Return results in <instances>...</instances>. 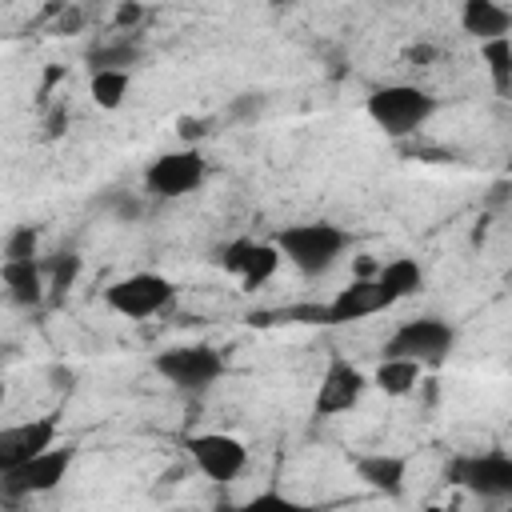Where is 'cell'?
I'll return each mask as SVG.
<instances>
[{
	"mask_svg": "<svg viewBox=\"0 0 512 512\" xmlns=\"http://www.w3.org/2000/svg\"><path fill=\"white\" fill-rule=\"evenodd\" d=\"M368 116L384 136H412L436 116V96L416 88V84H384L368 96Z\"/></svg>",
	"mask_w": 512,
	"mask_h": 512,
	"instance_id": "1",
	"label": "cell"
},
{
	"mask_svg": "<svg viewBox=\"0 0 512 512\" xmlns=\"http://www.w3.org/2000/svg\"><path fill=\"white\" fill-rule=\"evenodd\" d=\"M276 244L288 256L292 268H300L304 276H320L348 248V232L336 228V224H328V220H312V224H288L276 236Z\"/></svg>",
	"mask_w": 512,
	"mask_h": 512,
	"instance_id": "2",
	"label": "cell"
},
{
	"mask_svg": "<svg viewBox=\"0 0 512 512\" xmlns=\"http://www.w3.org/2000/svg\"><path fill=\"white\" fill-rule=\"evenodd\" d=\"M456 348V328L448 320H436V316H420V320H404L388 344H384V356H408V360H420L424 368H440Z\"/></svg>",
	"mask_w": 512,
	"mask_h": 512,
	"instance_id": "3",
	"label": "cell"
},
{
	"mask_svg": "<svg viewBox=\"0 0 512 512\" xmlns=\"http://www.w3.org/2000/svg\"><path fill=\"white\" fill-rule=\"evenodd\" d=\"M72 456H76L72 444H52L48 452H40V456H32V460H24V464H16V468H4V472H0V492H4V500H24V496L52 492V488L68 476Z\"/></svg>",
	"mask_w": 512,
	"mask_h": 512,
	"instance_id": "4",
	"label": "cell"
},
{
	"mask_svg": "<svg viewBox=\"0 0 512 512\" xmlns=\"http://www.w3.org/2000/svg\"><path fill=\"white\" fill-rule=\"evenodd\" d=\"M204 152L196 144L188 148H176V152H164L156 156L148 168H144V188L148 196H160V200H176V196H188L204 184Z\"/></svg>",
	"mask_w": 512,
	"mask_h": 512,
	"instance_id": "5",
	"label": "cell"
},
{
	"mask_svg": "<svg viewBox=\"0 0 512 512\" xmlns=\"http://www.w3.org/2000/svg\"><path fill=\"white\" fill-rule=\"evenodd\" d=\"M156 372L180 392H204L208 384L220 380L224 356L208 344H180V348H168L156 356Z\"/></svg>",
	"mask_w": 512,
	"mask_h": 512,
	"instance_id": "6",
	"label": "cell"
},
{
	"mask_svg": "<svg viewBox=\"0 0 512 512\" xmlns=\"http://www.w3.org/2000/svg\"><path fill=\"white\" fill-rule=\"evenodd\" d=\"M172 296H176V288H172V280L160 276V272H132V276L116 280V284L104 292L108 308L120 312V316H128V320H148V316L164 312V308L172 304Z\"/></svg>",
	"mask_w": 512,
	"mask_h": 512,
	"instance_id": "7",
	"label": "cell"
},
{
	"mask_svg": "<svg viewBox=\"0 0 512 512\" xmlns=\"http://www.w3.org/2000/svg\"><path fill=\"white\" fill-rule=\"evenodd\" d=\"M448 476L484 500H512V456H504V452L460 456Z\"/></svg>",
	"mask_w": 512,
	"mask_h": 512,
	"instance_id": "8",
	"label": "cell"
},
{
	"mask_svg": "<svg viewBox=\"0 0 512 512\" xmlns=\"http://www.w3.org/2000/svg\"><path fill=\"white\" fill-rule=\"evenodd\" d=\"M188 452H192L196 468L216 484H228L248 468V448L228 432H200L188 440Z\"/></svg>",
	"mask_w": 512,
	"mask_h": 512,
	"instance_id": "9",
	"label": "cell"
},
{
	"mask_svg": "<svg viewBox=\"0 0 512 512\" xmlns=\"http://www.w3.org/2000/svg\"><path fill=\"white\" fill-rule=\"evenodd\" d=\"M364 388H368V376L352 360L332 356L328 368H324V376H320V388H316L312 408H316V416H340V412H348V408L360 404Z\"/></svg>",
	"mask_w": 512,
	"mask_h": 512,
	"instance_id": "10",
	"label": "cell"
},
{
	"mask_svg": "<svg viewBox=\"0 0 512 512\" xmlns=\"http://www.w3.org/2000/svg\"><path fill=\"white\" fill-rule=\"evenodd\" d=\"M52 444H56V420L52 416H36V420H20V424L0 428V472L48 452Z\"/></svg>",
	"mask_w": 512,
	"mask_h": 512,
	"instance_id": "11",
	"label": "cell"
},
{
	"mask_svg": "<svg viewBox=\"0 0 512 512\" xmlns=\"http://www.w3.org/2000/svg\"><path fill=\"white\" fill-rule=\"evenodd\" d=\"M384 308H392V296L384 292V284L376 276H356L348 288H340L328 300V324H352V320L376 316Z\"/></svg>",
	"mask_w": 512,
	"mask_h": 512,
	"instance_id": "12",
	"label": "cell"
},
{
	"mask_svg": "<svg viewBox=\"0 0 512 512\" xmlns=\"http://www.w3.org/2000/svg\"><path fill=\"white\" fill-rule=\"evenodd\" d=\"M460 28L484 44V40H496V36H512V12L500 4V0H464L460 8Z\"/></svg>",
	"mask_w": 512,
	"mask_h": 512,
	"instance_id": "13",
	"label": "cell"
},
{
	"mask_svg": "<svg viewBox=\"0 0 512 512\" xmlns=\"http://www.w3.org/2000/svg\"><path fill=\"white\" fill-rule=\"evenodd\" d=\"M356 476L372 492L400 496L404 492V476H408V460L396 456V452H368V456H356Z\"/></svg>",
	"mask_w": 512,
	"mask_h": 512,
	"instance_id": "14",
	"label": "cell"
},
{
	"mask_svg": "<svg viewBox=\"0 0 512 512\" xmlns=\"http://www.w3.org/2000/svg\"><path fill=\"white\" fill-rule=\"evenodd\" d=\"M0 276H4V288H8V296L16 304L32 308V304L44 300V272H40L36 260H4Z\"/></svg>",
	"mask_w": 512,
	"mask_h": 512,
	"instance_id": "15",
	"label": "cell"
},
{
	"mask_svg": "<svg viewBox=\"0 0 512 512\" xmlns=\"http://www.w3.org/2000/svg\"><path fill=\"white\" fill-rule=\"evenodd\" d=\"M420 376H424V364L420 360H408V356H384L376 364V376L372 384L384 392V396H408L420 388Z\"/></svg>",
	"mask_w": 512,
	"mask_h": 512,
	"instance_id": "16",
	"label": "cell"
},
{
	"mask_svg": "<svg viewBox=\"0 0 512 512\" xmlns=\"http://www.w3.org/2000/svg\"><path fill=\"white\" fill-rule=\"evenodd\" d=\"M376 280L384 284V292L392 296V304H400V300H408L424 284V268L412 256H396V260H388V264L376 268Z\"/></svg>",
	"mask_w": 512,
	"mask_h": 512,
	"instance_id": "17",
	"label": "cell"
},
{
	"mask_svg": "<svg viewBox=\"0 0 512 512\" xmlns=\"http://www.w3.org/2000/svg\"><path fill=\"white\" fill-rule=\"evenodd\" d=\"M280 260H284L280 244H264V240H252V248H248V260H244V268H240V288L256 292L260 284H268V280L276 276Z\"/></svg>",
	"mask_w": 512,
	"mask_h": 512,
	"instance_id": "18",
	"label": "cell"
},
{
	"mask_svg": "<svg viewBox=\"0 0 512 512\" xmlns=\"http://www.w3.org/2000/svg\"><path fill=\"white\" fill-rule=\"evenodd\" d=\"M480 60L492 76L496 92H512V36H496L480 44Z\"/></svg>",
	"mask_w": 512,
	"mask_h": 512,
	"instance_id": "19",
	"label": "cell"
},
{
	"mask_svg": "<svg viewBox=\"0 0 512 512\" xmlns=\"http://www.w3.org/2000/svg\"><path fill=\"white\" fill-rule=\"evenodd\" d=\"M128 88H132L128 68H96L92 72V84H88V92H92V100L100 108H120L124 96H128Z\"/></svg>",
	"mask_w": 512,
	"mask_h": 512,
	"instance_id": "20",
	"label": "cell"
},
{
	"mask_svg": "<svg viewBox=\"0 0 512 512\" xmlns=\"http://www.w3.org/2000/svg\"><path fill=\"white\" fill-rule=\"evenodd\" d=\"M252 324H328V304H288L272 312H252Z\"/></svg>",
	"mask_w": 512,
	"mask_h": 512,
	"instance_id": "21",
	"label": "cell"
},
{
	"mask_svg": "<svg viewBox=\"0 0 512 512\" xmlns=\"http://www.w3.org/2000/svg\"><path fill=\"white\" fill-rule=\"evenodd\" d=\"M136 56H140V48L128 44V40H120V44H100V48H92L88 60H92V72H96V68H132Z\"/></svg>",
	"mask_w": 512,
	"mask_h": 512,
	"instance_id": "22",
	"label": "cell"
},
{
	"mask_svg": "<svg viewBox=\"0 0 512 512\" xmlns=\"http://www.w3.org/2000/svg\"><path fill=\"white\" fill-rule=\"evenodd\" d=\"M36 248H40V232L32 224H20L4 240V260H36Z\"/></svg>",
	"mask_w": 512,
	"mask_h": 512,
	"instance_id": "23",
	"label": "cell"
},
{
	"mask_svg": "<svg viewBox=\"0 0 512 512\" xmlns=\"http://www.w3.org/2000/svg\"><path fill=\"white\" fill-rule=\"evenodd\" d=\"M248 248H252V240H248V236H240V240H232V244H224V248H220L216 264H220L224 272L240 276V268H244V260H248Z\"/></svg>",
	"mask_w": 512,
	"mask_h": 512,
	"instance_id": "24",
	"label": "cell"
},
{
	"mask_svg": "<svg viewBox=\"0 0 512 512\" xmlns=\"http://www.w3.org/2000/svg\"><path fill=\"white\" fill-rule=\"evenodd\" d=\"M76 272H80V260L68 252L64 260H56V264H52V288H56V292H68V288H72V280H76Z\"/></svg>",
	"mask_w": 512,
	"mask_h": 512,
	"instance_id": "25",
	"label": "cell"
},
{
	"mask_svg": "<svg viewBox=\"0 0 512 512\" xmlns=\"http://www.w3.org/2000/svg\"><path fill=\"white\" fill-rule=\"evenodd\" d=\"M140 20H144V4H136V0H120V8H116V16H112V24L132 32Z\"/></svg>",
	"mask_w": 512,
	"mask_h": 512,
	"instance_id": "26",
	"label": "cell"
},
{
	"mask_svg": "<svg viewBox=\"0 0 512 512\" xmlns=\"http://www.w3.org/2000/svg\"><path fill=\"white\" fill-rule=\"evenodd\" d=\"M208 124H212V120H204V116H196V120H192V116H184L176 128H180V140H184V144H192V140L208 136Z\"/></svg>",
	"mask_w": 512,
	"mask_h": 512,
	"instance_id": "27",
	"label": "cell"
},
{
	"mask_svg": "<svg viewBox=\"0 0 512 512\" xmlns=\"http://www.w3.org/2000/svg\"><path fill=\"white\" fill-rule=\"evenodd\" d=\"M64 124H68V104H56V108L48 112V120H44V136H60Z\"/></svg>",
	"mask_w": 512,
	"mask_h": 512,
	"instance_id": "28",
	"label": "cell"
},
{
	"mask_svg": "<svg viewBox=\"0 0 512 512\" xmlns=\"http://www.w3.org/2000/svg\"><path fill=\"white\" fill-rule=\"evenodd\" d=\"M292 500L288 496H280V492H256L252 500H248V508L256 512V508H288Z\"/></svg>",
	"mask_w": 512,
	"mask_h": 512,
	"instance_id": "29",
	"label": "cell"
},
{
	"mask_svg": "<svg viewBox=\"0 0 512 512\" xmlns=\"http://www.w3.org/2000/svg\"><path fill=\"white\" fill-rule=\"evenodd\" d=\"M80 24H84V12H80V8H72V12H64V16H60V24H56V32H64V36H72V32H80Z\"/></svg>",
	"mask_w": 512,
	"mask_h": 512,
	"instance_id": "30",
	"label": "cell"
},
{
	"mask_svg": "<svg viewBox=\"0 0 512 512\" xmlns=\"http://www.w3.org/2000/svg\"><path fill=\"white\" fill-rule=\"evenodd\" d=\"M508 172H512V152H508Z\"/></svg>",
	"mask_w": 512,
	"mask_h": 512,
	"instance_id": "31",
	"label": "cell"
}]
</instances>
